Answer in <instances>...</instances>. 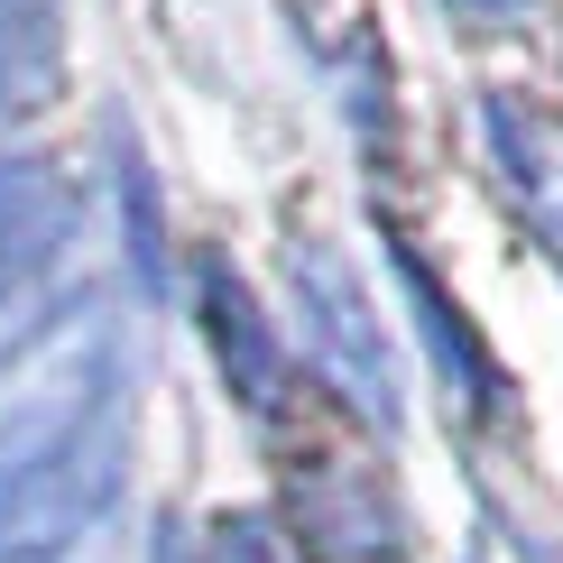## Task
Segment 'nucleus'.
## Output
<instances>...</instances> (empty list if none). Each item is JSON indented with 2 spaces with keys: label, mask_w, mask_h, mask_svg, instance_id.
Returning <instances> with one entry per match:
<instances>
[{
  "label": "nucleus",
  "mask_w": 563,
  "mask_h": 563,
  "mask_svg": "<svg viewBox=\"0 0 563 563\" xmlns=\"http://www.w3.org/2000/svg\"><path fill=\"white\" fill-rule=\"evenodd\" d=\"M75 241V176L46 157H0V314Z\"/></svg>",
  "instance_id": "nucleus-2"
},
{
  "label": "nucleus",
  "mask_w": 563,
  "mask_h": 563,
  "mask_svg": "<svg viewBox=\"0 0 563 563\" xmlns=\"http://www.w3.org/2000/svg\"><path fill=\"white\" fill-rule=\"evenodd\" d=\"M296 287H305V305H314V342H323V361H333L342 397H361V407L388 426V416H397V369H388V342H379V323H369L361 287H351L323 250L296 260Z\"/></svg>",
  "instance_id": "nucleus-4"
},
{
  "label": "nucleus",
  "mask_w": 563,
  "mask_h": 563,
  "mask_svg": "<svg viewBox=\"0 0 563 563\" xmlns=\"http://www.w3.org/2000/svg\"><path fill=\"white\" fill-rule=\"evenodd\" d=\"M56 92H65L56 0H0V130H29Z\"/></svg>",
  "instance_id": "nucleus-7"
},
{
  "label": "nucleus",
  "mask_w": 563,
  "mask_h": 563,
  "mask_svg": "<svg viewBox=\"0 0 563 563\" xmlns=\"http://www.w3.org/2000/svg\"><path fill=\"white\" fill-rule=\"evenodd\" d=\"M121 462H130L121 397L102 416H84L75 434L10 453L0 462V563H84L102 545L111 499H121Z\"/></svg>",
  "instance_id": "nucleus-1"
},
{
  "label": "nucleus",
  "mask_w": 563,
  "mask_h": 563,
  "mask_svg": "<svg viewBox=\"0 0 563 563\" xmlns=\"http://www.w3.org/2000/svg\"><path fill=\"white\" fill-rule=\"evenodd\" d=\"M195 296H203V333H213V351H222V379L241 388V407H260V416H268L277 397H287V361H277V333H268L260 296L241 287V268H231L222 250H203Z\"/></svg>",
  "instance_id": "nucleus-5"
},
{
  "label": "nucleus",
  "mask_w": 563,
  "mask_h": 563,
  "mask_svg": "<svg viewBox=\"0 0 563 563\" xmlns=\"http://www.w3.org/2000/svg\"><path fill=\"white\" fill-rule=\"evenodd\" d=\"M296 527L333 554H397V508L369 472H351L342 453L296 462Z\"/></svg>",
  "instance_id": "nucleus-6"
},
{
  "label": "nucleus",
  "mask_w": 563,
  "mask_h": 563,
  "mask_svg": "<svg viewBox=\"0 0 563 563\" xmlns=\"http://www.w3.org/2000/svg\"><path fill=\"white\" fill-rule=\"evenodd\" d=\"M195 563H296L287 527L277 518H250V508H231V518H213L195 536Z\"/></svg>",
  "instance_id": "nucleus-8"
},
{
  "label": "nucleus",
  "mask_w": 563,
  "mask_h": 563,
  "mask_svg": "<svg viewBox=\"0 0 563 563\" xmlns=\"http://www.w3.org/2000/svg\"><path fill=\"white\" fill-rule=\"evenodd\" d=\"M481 139H489V176L499 195L527 213V231L563 260V121L527 111L518 92H489L481 102Z\"/></svg>",
  "instance_id": "nucleus-3"
},
{
  "label": "nucleus",
  "mask_w": 563,
  "mask_h": 563,
  "mask_svg": "<svg viewBox=\"0 0 563 563\" xmlns=\"http://www.w3.org/2000/svg\"><path fill=\"white\" fill-rule=\"evenodd\" d=\"M443 10H453V19H481V29H489V19H518L527 0H443Z\"/></svg>",
  "instance_id": "nucleus-9"
}]
</instances>
